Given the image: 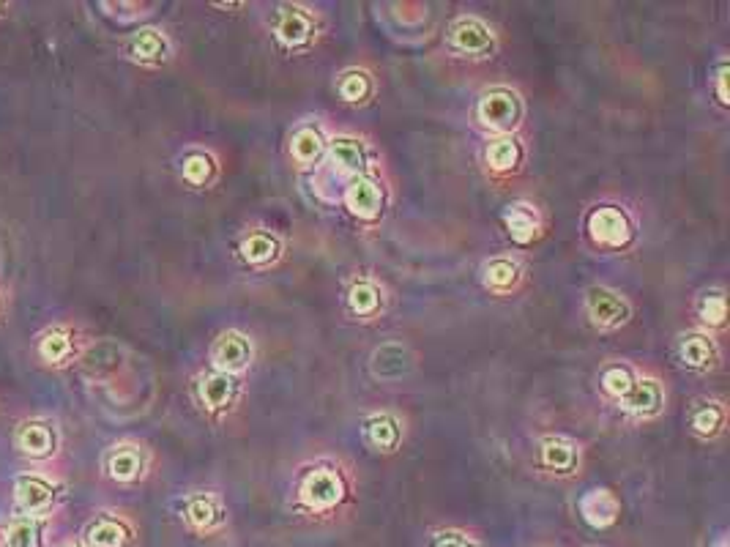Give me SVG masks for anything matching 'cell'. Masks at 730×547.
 Instances as JSON below:
<instances>
[{
	"label": "cell",
	"mask_w": 730,
	"mask_h": 547,
	"mask_svg": "<svg viewBox=\"0 0 730 547\" xmlns=\"http://www.w3.org/2000/svg\"><path fill=\"white\" fill-rule=\"evenodd\" d=\"M345 498V485L337 471H329V468H318V471H309L299 485V504L307 509V512H315V515H323V512H331L334 506L340 504Z\"/></svg>",
	"instance_id": "obj_1"
},
{
	"label": "cell",
	"mask_w": 730,
	"mask_h": 547,
	"mask_svg": "<svg viewBox=\"0 0 730 547\" xmlns=\"http://www.w3.org/2000/svg\"><path fill=\"white\" fill-rule=\"evenodd\" d=\"M476 118L493 132H512L520 124V102L512 91H490L476 107Z\"/></svg>",
	"instance_id": "obj_2"
},
{
	"label": "cell",
	"mask_w": 730,
	"mask_h": 547,
	"mask_svg": "<svg viewBox=\"0 0 730 547\" xmlns=\"http://www.w3.org/2000/svg\"><path fill=\"white\" fill-rule=\"evenodd\" d=\"M580 517L586 520L588 526L597 528H610L616 526V520L621 517V501L616 498V493H610L607 487H594V490H588L586 496L580 498Z\"/></svg>",
	"instance_id": "obj_3"
},
{
	"label": "cell",
	"mask_w": 730,
	"mask_h": 547,
	"mask_svg": "<svg viewBox=\"0 0 730 547\" xmlns=\"http://www.w3.org/2000/svg\"><path fill=\"white\" fill-rule=\"evenodd\" d=\"M588 230H591L594 241L605 244V247H624L629 236H632V225H629L627 214L610 206L597 208L588 217Z\"/></svg>",
	"instance_id": "obj_4"
},
{
	"label": "cell",
	"mask_w": 730,
	"mask_h": 547,
	"mask_svg": "<svg viewBox=\"0 0 730 547\" xmlns=\"http://www.w3.org/2000/svg\"><path fill=\"white\" fill-rule=\"evenodd\" d=\"M211 362L219 372L225 375H233V372H241L252 362V345L244 334L238 331H225L219 340L214 342L211 348Z\"/></svg>",
	"instance_id": "obj_5"
},
{
	"label": "cell",
	"mask_w": 730,
	"mask_h": 547,
	"mask_svg": "<svg viewBox=\"0 0 730 547\" xmlns=\"http://www.w3.org/2000/svg\"><path fill=\"white\" fill-rule=\"evenodd\" d=\"M586 310L599 329H616V326H621V323L629 318L627 301L621 299L618 293H613V290H607V288L588 290Z\"/></svg>",
	"instance_id": "obj_6"
},
{
	"label": "cell",
	"mask_w": 730,
	"mask_h": 547,
	"mask_svg": "<svg viewBox=\"0 0 730 547\" xmlns=\"http://www.w3.org/2000/svg\"><path fill=\"white\" fill-rule=\"evenodd\" d=\"M184 520L189 523V528H195L200 534H211L216 528L225 526L227 512L225 506L219 504L214 496L208 493H197V496H189L184 504Z\"/></svg>",
	"instance_id": "obj_7"
},
{
	"label": "cell",
	"mask_w": 730,
	"mask_h": 547,
	"mask_svg": "<svg viewBox=\"0 0 730 547\" xmlns=\"http://www.w3.org/2000/svg\"><path fill=\"white\" fill-rule=\"evenodd\" d=\"M452 47L465 55H487L493 50V33L484 22L473 20V17H463L452 25Z\"/></svg>",
	"instance_id": "obj_8"
},
{
	"label": "cell",
	"mask_w": 730,
	"mask_h": 547,
	"mask_svg": "<svg viewBox=\"0 0 730 547\" xmlns=\"http://www.w3.org/2000/svg\"><path fill=\"white\" fill-rule=\"evenodd\" d=\"M345 206L359 219H375L383 208L381 189L370 178H356L345 189Z\"/></svg>",
	"instance_id": "obj_9"
},
{
	"label": "cell",
	"mask_w": 730,
	"mask_h": 547,
	"mask_svg": "<svg viewBox=\"0 0 730 547\" xmlns=\"http://www.w3.org/2000/svg\"><path fill=\"white\" fill-rule=\"evenodd\" d=\"M411 370V353L400 342H389L381 345L372 353V372L383 378V381H397L405 372Z\"/></svg>",
	"instance_id": "obj_10"
},
{
	"label": "cell",
	"mask_w": 730,
	"mask_h": 547,
	"mask_svg": "<svg viewBox=\"0 0 730 547\" xmlns=\"http://www.w3.org/2000/svg\"><path fill=\"white\" fill-rule=\"evenodd\" d=\"M662 386H659L654 378H643V381H635V386L629 389V394L621 400L624 411L638 413V416H654L662 408Z\"/></svg>",
	"instance_id": "obj_11"
},
{
	"label": "cell",
	"mask_w": 730,
	"mask_h": 547,
	"mask_svg": "<svg viewBox=\"0 0 730 547\" xmlns=\"http://www.w3.org/2000/svg\"><path fill=\"white\" fill-rule=\"evenodd\" d=\"M274 33L285 47H301L312 36V17L301 9H282L277 25H274Z\"/></svg>",
	"instance_id": "obj_12"
},
{
	"label": "cell",
	"mask_w": 730,
	"mask_h": 547,
	"mask_svg": "<svg viewBox=\"0 0 730 547\" xmlns=\"http://www.w3.org/2000/svg\"><path fill=\"white\" fill-rule=\"evenodd\" d=\"M129 539H132L129 528L115 517H96L91 526L85 528V545L88 547H126Z\"/></svg>",
	"instance_id": "obj_13"
},
{
	"label": "cell",
	"mask_w": 730,
	"mask_h": 547,
	"mask_svg": "<svg viewBox=\"0 0 730 547\" xmlns=\"http://www.w3.org/2000/svg\"><path fill=\"white\" fill-rule=\"evenodd\" d=\"M14 498H17V506H20L22 512L33 515V512H44V509L52 504L55 493H52L50 485H44L42 479L25 476V479H20L17 487H14Z\"/></svg>",
	"instance_id": "obj_14"
},
{
	"label": "cell",
	"mask_w": 730,
	"mask_h": 547,
	"mask_svg": "<svg viewBox=\"0 0 730 547\" xmlns=\"http://www.w3.org/2000/svg\"><path fill=\"white\" fill-rule=\"evenodd\" d=\"M290 154H293V159L304 167L318 165L320 159H323V154H326V140H323V135H320L318 129L301 126L299 132L293 135V140H290Z\"/></svg>",
	"instance_id": "obj_15"
},
{
	"label": "cell",
	"mask_w": 730,
	"mask_h": 547,
	"mask_svg": "<svg viewBox=\"0 0 730 547\" xmlns=\"http://www.w3.org/2000/svg\"><path fill=\"white\" fill-rule=\"evenodd\" d=\"M364 438L372 449L378 452H391L394 446L400 444V424L394 422L391 416L386 413H378V416H370L367 424H364Z\"/></svg>",
	"instance_id": "obj_16"
},
{
	"label": "cell",
	"mask_w": 730,
	"mask_h": 547,
	"mask_svg": "<svg viewBox=\"0 0 730 547\" xmlns=\"http://www.w3.org/2000/svg\"><path fill=\"white\" fill-rule=\"evenodd\" d=\"M236 394V381L225 375V372H214V375H206L200 381V400L211 408V411H219V408H227L230 400Z\"/></svg>",
	"instance_id": "obj_17"
},
{
	"label": "cell",
	"mask_w": 730,
	"mask_h": 547,
	"mask_svg": "<svg viewBox=\"0 0 730 547\" xmlns=\"http://www.w3.org/2000/svg\"><path fill=\"white\" fill-rule=\"evenodd\" d=\"M331 162L345 170V173H364V167H367V154H364V148H361L359 140H350V137H337L334 143H331Z\"/></svg>",
	"instance_id": "obj_18"
},
{
	"label": "cell",
	"mask_w": 730,
	"mask_h": 547,
	"mask_svg": "<svg viewBox=\"0 0 730 547\" xmlns=\"http://www.w3.org/2000/svg\"><path fill=\"white\" fill-rule=\"evenodd\" d=\"M107 471L118 482H132L143 471V457H140V452L134 446H118L107 457Z\"/></svg>",
	"instance_id": "obj_19"
},
{
	"label": "cell",
	"mask_w": 730,
	"mask_h": 547,
	"mask_svg": "<svg viewBox=\"0 0 730 547\" xmlns=\"http://www.w3.org/2000/svg\"><path fill=\"white\" fill-rule=\"evenodd\" d=\"M17 444L25 455H36V457H44L50 455L52 446H55V435L47 424H39V422H31L20 427V433H17Z\"/></svg>",
	"instance_id": "obj_20"
},
{
	"label": "cell",
	"mask_w": 730,
	"mask_h": 547,
	"mask_svg": "<svg viewBox=\"0 0 730 547\" xmlns=\"http://www.w3.org/2000/svg\"><path fill=\"white\" fill-rule=\"evenodd\" d=\"M542 463L553 471L569 474L577 463V446L564 441V438H547L542 444Z\"/></svg>",
	"instance_id": "obj_21"
},
{
	"label": "cell",
	"mask_w": 730,
	"mask_h": 547,
	"mask_svg": "<svg viewBox=\"0 0 730 547\" xmlns=\"http://www.w3.org/2000/svg\"><path fill=\"white\" fill-rule=\"evenodd\" d=\"M504 222H506V228H509V233H512V238H515V241H520V244H528V241H534L536 230H539L536 214L528 206H523V203H517V206L506 208Z\"/></svg>",
	"instance_id": "obj_22"
},
{
	"label": "cell",
	"mask_w": 730,
	"mask_h": 547,
	"mask_svg": "<svg viewBox=\"0 0 730 547\" xmlns=\"http://www.w3.org/2000/svg\"><path fill=\"white\" fill-rule=\"evenodd\" d=\"M132 55L137 58V61H143V63H154V61H162L165 58V52H167V42H165V36L159 31H154V28H145V31H140L137 36L132 39Z\"/></svg>",
	"instance_id": "obj_23"
},
{
	"label": "cell",
	"mask_w": 730,
	"mask_h": 547,
	"mask_svg": "<svg viewBox=\"0 0 730 547\" xmlns=\"http://www.w3.org/2000/svg\"><path fill=\"white\" fill-rule=\"evenodd\" d=\"M681 359L689 367H695V370H706V367L714 364V345L706 337H700V334L684 337V342H681Z\"/></svg>",
	"instance_id": "obj_24"
},
{
	"label": "cell",
	"mask_w": 730,
	"mask_h": 547,
	"mask_svg": "<svg viewBox=\"0 0 730 547\" xmlns=\"http://www.w3.org/2000/svg\"><path fill=\"white\" fill-rule=\"evenodd\" d=\"M277 252H279L277 238H271L268 233H252V236L241 244V255H244V260H247V263H255V266L268 263Z\"/></svg>",
	"instance_id": "obj_25"
},
{
	"label": "cell",
	"mask_w": 730,
	"mask_h": 547,
	"mask_svg": "<svg viewBox=\"0 0 730 547\" xmlns=\"http://www.w3.org/2000/svg\"><path fill=\"white\" fill-rule=\"evenodd\" d=\"M348 304L356 315H372L381 307V290L372 282H356L348 293Z\"/></svg>",
	"instance_id": "obj_26"
},
{
	"label": "cell",
	"mask_w": 730,
	"mask_h": 547,
	"mask_svg": "<svg viewBox=\"0 0 730 547\" xmlns=\"http://www.w3.org/2000/svg\"><path fill=\"white\" fill-rule=\"evenodd\" d=\"M39 537H42V526L31 520V517H20L14 520L6 531V545L9 547H39Z\"/></svg>",
	"instance_id": "obj_27"
},
{
	"label": "cell",
	"mask_w": 730,
	"mask_h": 547,
	"mask_svg": "<svg viewBox=\"0 0 730 547\" xmlns=\"http://www.w3.org/2000/svg\"><path fill=\"white\" fill-rule=\"evenodd\" d=\"M487 162H490L493 170H512V167L520 162V148H517L515 140L501 137V140H495V143L487 148Z\"/></svg>",
	"instance_id": "obj_28"
},
{
	"label": "cell",
	"mask_w": 730,
	"mask_h": 547,
	"mask_svg": "<svg viewBox=\"0 0 730 547\" xmlns=\"http://www.w3.org/2000/svg\"><path fill=\"white\" fill-rule=\"evenodd\" d=\"M337 91L345 102H364L372 91V83H370V74L367 72H348L342 74L340 85H337Z\"/></svg>",
	"instance_id": "obj_29"
},
{
	"label": "cell",
	"mask_w": 730,
	"mask_h": 547,
	"mask_svg": "<svg viewBox=\"0 0 730 547\" xmlns=\"http://www.w3.org/2000/svg\"><path fill=\"white\" fill-rule=\"evenodd\" d=\"M484 279H487V285L490 288H498V290H506L515 285L517 279V266L512 260H493L487 269H484Z\"/></svg>",
	"instance_id": "obj_30"
},
{
	"label": "cell",
	"mask_w": 730,
	"mask_h": 547,
	"mask_svg": "<svg viewBox=\"0 0 730 547\" xmlns=\"http://www.w3.org/2000/svg\"><path fill=\"white\" fill-rule=\"evenodd\" d=\"M632 386H635V378H632V372H629L627 367H610V370H605V375H602V389H605L607 394L618 397V400H624Z\"/></svg>",
	"instance_id": "obj_31"
},
{
	"label": "cell",
	"mask_w": 730,
	"mask_h": 547,
	"mask_svg": "<svg viewBox=\"0 0 730 547\" xmlns=\"http://www.w3.org/2000/svg\"><path fill=\"white\" fill-rule=\"evenodd\" d=\"M722 419H725V413H722L720 405L714 403L703 405V408H698L695 416H692V430L700 435H714L722 427Z\"/></svg>",
	"instance_id": "obj_32"
},
{
	"label": "cell",
	"mask_w": 730,
	"mask_h": 547,
	"mask_svg": "<svg viewBox=\"0 0 730 547\" xmlns=\"http://www.w3.org/2000/svg\"><path fill=\"white\" fill-rule=\"evenodd\" d=\"M69 351H72V340H69L66 331H50L42 340V356L50 364L63 362L69 356Z\"/></svg>",
	"instance_id": "obj_33"
},
{
	"label": "cell",
	"mask_w": 730,
	"mask_h": 547,
	"mask_svg": "<svg viewBox=\"0 0 730 547\" xmlns=\"http://www.w3.org/2000/svg\"><path fill=\"white\" fill-rule=\"evenodd\" d=\"M211 170H214V165H211V159L206 154H192L184 162V178L189 184H206L211 178Z\"/></svg>",
	"instance_id": "obj_34"
},
{
	"label": "cell",
	"mask_w": 730,
	"mask_h": 547,
	"mask_svg": "<svg viewBox=\"0 0 730 547\" xmlns=\"http://www.w3.org/2000/svg\"><path fill=\"white\" fill-rule=\"evenodd\" d=\"M427 547H482L471 534L465 531H457V528H446V531H438L432 534L430 545Z\"/></svg>",
	"instance_id": "obj_35"
},
{
	"label": "cell",
	"mask_w": 730,
	"mask_h": 547,
	"mask_svg": "<svg viewBox=\"0 0 730 547\" xmlns=\"http://www.w3.org/2000/svg\"><path fill=\"white\" fill-rule=\"evenodd\" d=\"M700 315H703V320L711 323V326H722V323H725V296L714 293L709 299H703Z\"/></svg>",
	"instance_id": "obj_36"
},
{
	"label": "cell",
	"mask_w": 730,
	"mask_h": 547,
	"mask_svg": "<svg viewBox=\"0 0 730 547\" xmlns=\"http://www.w3.org/2000/svg\"><path fill=\"white\" fill-rule=\"evenodd\" d=\"M725 77H728V66H722L720 74H717V91H720V102H728V91H725Z\"/></svg>",
	"instance_id": "obj_37"
},
{
	"label": "cell",
	"mask_w": 730,
	"mask_h": 547,
	"mask_svg": "<svg viewBox=\"0 0 730 547\" xmlns=\"http://www.w3.org/2000/svg\"><path fill=\"white\" fill-rule=\"evenodd\" d=\"M711 547H728V539L720 537V539H717V542H714V545H711Z\"/></svg>",
	"instance_id": "obj_38"
},
{
	"label": "cell",
	"mask_w": 730,
	"mask_h": 547,
	"mask_svg": "<svg viewBox=\"0 0 730 547\" xmlns=\"http://www.w3.org/2000/svg\"><path fill=\"white\" fill-rule=\"evenodd\" d=\"M72 547H74V545H72Z\"/></svg>",
	"instance_id": "obj_39"
}]
</instances>
